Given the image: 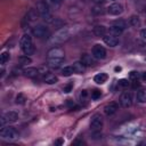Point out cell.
I'll list each match as a JSON object with an SVG mask.
<instances>
[{"instance_id": "1", "label": "cell", "mask_w": 146, "mask_h": 146, "mask_svg": "<svg viewBox=\"0 0 146 146\" xmlns=\"http://www.w3.org/2000/svg\"><path fill=\"white\" fill-rule=\"evenodd\" d=\"M19 48L27 56H30V55H32L34 52V46H33L32 38H31L30 34H24L21 38V40H19Z\"/></svg>"}, {"instance_id": "2", "label": "cell", "mask_w": 146, "mask_h": 146, "mask_svg": "<svg viewBox=\"0 0 146 146\" xmlns=\"http://www.w3.org/2000/svg\"><path fill=\"white\" fill-rule=\"evenodd\" d=\"M36 10L39 13V15L47 22L51 23L52 22V17L50 16V10H49V5L46 0H39L36 3Z\"/></svg>"}, {"instance_id": "3", "label": "cell", "mask_w": 146, "mask_h": 146, "mask_svg": "<svg viewBox=\"0 0 146 146\" xmlns=\"http://www.w3.org/2000/svg\"><path fill=\"white\" fill-rule=\"evenodd\" d=\"M0 136L2 139L6 140H14L18 138V132L13 127H2L0 131Z\"/></svg>"}, {"instance_id": "4", "label": "cell", "mask_w": 146, "mask_h": 146, "mask_svg": "<svg viewBox=\"0 0 146 146\" xmlns=\"http://www.w3.org/2000/svg\"><path fill=\"white\" fill-rule=\"evenodd\" d=\"M32 34L38 39H48L50 35L49 29L44 25H35L32 29Z\"/></svg>"}, {"instance_id": "5", "label": "cell", "mask_w": 146, "mask_h": 146, "mask_svg": "<svg viewBox=\"0 0 146 146\" xmlns=\"http://www.w3.org/2000/svg\"><path fill=\"white\" fill-rule=\"evenodd\" d=\"M103 123H104V120H103V116L99 114V113H96L91 116V120H90V128L95 131H99L102 128H103Z\"/></svg>"}, {"instance_id": "6", "label": "cell", "mask_w": 146, "mask_h": 146, "mask_svg": "<svg viewBox=\"0 0 146 146\" xmlns=\"http://www.w3.org/2000/svg\"><path fill=\"white\" fill-rule=\"evenodd\" d=\"M70 36V31L67 27H63L60 29L55 35H54V41L55 42H63L65 40H67Z\"/></svg>"}, {"instance_id": "7", "label": "cell", "mask_w": 146, "mask_h": 146, "mask_svg": "<svg viewBox=\"0 0 146 146\" xmlns=\"http://www.w3.org/2000/svg\"><path fill=\"white\" fill-rule=\"evenodd\" d=\"M92 56L96 58V59H104L106 57V50L103 46L100 44H95L94 48H92Z\"/></svg>"}, {"instance_id": "8", "label": "cell", "mask_w": 146, "mask_h": 146, "mask_svg": "<svg viewBox=\"0 0 146 146\" xmlns=\"http://www.w3.org/2000/svg\"><path fill=\"white\" fill-rule=\"evenodd\" d=\"M120 104L124 108L130 107L131 104H132V95H131V92H128V91L123 92L121 95V97H120Z\"/></svg>"}, {"instance_id": "9", "label": "cell", "mask_w": 146, "mask_h": 146, "mask_svg": "<svg viewBox=\"0 0 146 146\" xmlns=\"http://www.w3.org/2000/svg\"><path fill=\"white\" fill-rule=\"evenodd\" d=\"M122 11H123V6L117 2H114L107 7V13L113 16H117V15L122 14Z\"/></svg>"}, {"instance_id": "10", "label": "cell", "mask_w": 146, "mask_h": 146, "mask_svg": "<svg viewBox=\"0 0 146 146\" xmlns=\"http://www.w3.org/2000/svg\"><path fill=\"white\" fill-rule=\"evenodd\" d=\"M64 50L59 47H54L48 50L47 57L48 58H64Z\"/></svg>"}, {"instance_id": "11", "label": "cell", "mask_w": 146, "mask_h": 146, "mask_svg": "<svg viewBox=\"0 0 146 146\" xmlns=\"http://www.w3.org/2000/svg\"><path fill=\"white\" fill-rule=\"evenodd\" d=\"M103 41L108 46V47H116L117 46V43H119V40H117V38L116 36H114V35H112V34H105L104 36H103Z\"/></svg>"}, {"instance_id": "12", "label": "cell", "mask_w": 146, "mask_h": 146, "mask_svg": "<svg viewBox=\"0 0 146 146\" xmlns=\"http://www.w3.org/2000/svg\"><path fill=\"white\" fill-rule=\"evenodd\" d=\"M117 110H119V105H117L116 103L112 102V103L107 104V105L104 107V113H105L107 116H111V115H113Z\"/></svg>"}, {"instance_id": "13", "label": "cell", "mask_w": 146, "mask_h": 146, "mask_svg": "<svg viewBox=\"0 0 146 146\" xmlns=\"http://www.w3.org/2000/svg\"><path fill=\"white\" fill-rule=\"evenodd\" d=\"M38 10H34V9H31L27 14H26V16H25V18H24V23H26L27 25L30 24V23H32V22H34L35 19H36V17H38Z\"/></svg>"}, {"instance_id": "14", "label": "cell", "mask_w": 146, "mask_h": 146, "mask_svg": "<svg viewBox=\"0 0 146 146\" xmlns=\"http://www.w3.org/2000/svg\"><path fill=\"white\" fill-rule=\"evenodd\" d=\"M95 57L92 55H88V54H83L81 56V62L88 67V66H94L95 65Z\"/></svg>"}, {"instance_id": "15", "label": "cell", "mask_w": 146, "mask_h": 146, "mask_svg": "<svg viewBox=\"0 0 146 146\" xmlns=\"http://www.w3.org/2000/svg\"><path fill=\"white\" fill-rule=\"evenodd\" d=\"M42 80L46 82V83H48V84H54V83H56L57 82V76L55 75V74H52V73H50L49 71L48 72H46V73H43V76H42Z\"/></svg>"}, {"instance_id": "16", "label": "cell", "mask_w": 146, "mask_h": 146, "mask_svg": "<svg viewBox=\"0 0 146 146\" xmlns=\"http://www.w3.org/2000/svg\"><path fill=\"white\" fill-rule=\"evenodd\" d=\"M23 74L25 76H27V78H35V76H38L40 74V72L35 67H26V68L23 70Z\"/></svg>"}, {"instance_id": "17", "label": "cell", "mask_w": 146, "mask_h": 146, "mask_svg": "<svg viewBox=\"0 0 146 146\" xmlns=\"http://www.w3.org/2000/svg\"><path fill=\"white\" fill-rule=\"evenodd\" d=\"M72 67H73L74 73H78V74H82V73H84V72H86V68H87V66H86L81 60L75 62V63L73 64Z\"/></svg>"}, {"instance_id": "18", "label": "cell", "mask_w": 146, "mask_h": 146, "mask_svg": "<svg viewBox=\"0 0 146 146\" xmlns=\"http://www.w3.org/2000/svg\"><path fill=\"white\" fill-rule=\"evenodd\" d=\"M63 60L64 58H48V66L52 68H58Z\"/></svg>"}, {"instance_id": "19", "label": "cell", "mask_w": 146, "mask_h": 146, "mask_svg": "<svg viewBox=\"0 0 146 146\" xmlns=\"http://www.w3.org/2000/svg\"><path fill=\"white\" fill-rule=\"evenodd\" d=\"M107 79H108V76H107L106 73H98V74H96V75L94 76V81H95L97 84H103V83H105V82L107 81Z\"/></svg>"}, {"instance_id": "20", "label": "cell", "mask_w": 146, "mask_h": 146, "mask_svg": "<svg viewBox=\"0 0 146 146\" xmlns=\"http://www.w3.org/2000/svg\"><path fill=\"white\" fill-rule=\"evenodd\" d=\"M123 31H124V30H123L122 27H120V26H117V25H114V24L108 29L110 34H112V35H114V36H119V35H121Z\"/></svg>"}, {"instance_id": "21", "label": "cell", "mask_w": 146, "mask_h": 146, "mask_svg": "<svg viewBox=\"0 0 146 146\" xmlns=\"http://www.w3.org/2000/svg\"><path fill=\"white\" fill-rule=\"evenodd\" d=\"M3 115H5V117H6V120L8 122H15L18 119V113L15 112V111H9V112L5 113Z\"/></svg>"}, {"instance_id": "22", "label": "cell", "mask_w": 146, "mask_h": 146, "mask_svg": "<svg viewBox=\"0 0 146 146\" xmlns=\"http://www.w3.org/2000/svg\"><path fill=\"white\" fill-rule=\"evenodd\" d=\"M92 32H94V34H95L96 36H104V35L106 34V29H105L103 25H96V26L94 27Z\"/></svg>"}, {"instance_id": "23", "label": "cell", "mask_w": 146, "mask_h": 146, "mask_svg": "<svg viewBox=\"0 0 146 146\" xmlns=\"http://www.w3.org/2000/svg\"><path fill=\"white\" fill-rule=\"evenodd\" d=\"M136 98L139 103H146V89H140L137 92Z\"/></svg>"}, {"instance_id": "24", "label": "cell", "mask_w": 146, "mask_h": 146, "mask_svg": "<svg viewBox=\"0 0 146 146\" xmlns=\"http://www.w3.org/2000/svg\"><path fill=\"white\" fill-rule=\"evenodd\" d=\"M18 63H19L21 65H29V64L32 63V59H31L30 56L24 55V56H19V57H18Z\"/></svg>"}, {"instance_id": "25", "label": "cell", "mask_w": 146, "mask_h": 146, "mask_svg": "<svg viewBox=\"0 0 146 146\" xmlns=\"http://www.w3.org/2000/svg\"><path fill=\"white\" fill-rule=\"evenodd\" d=\"M129 24L132 26V27H138L140 25V19L138 16H131L130 19H129Z\"/></svg>"}, {"instance_id": "26", "label": "cell", "mask_w": 146, "mask_h": 146, "mask_svg": "<svg viewBox=\"0 0 146 146\" xmlns=\"http://www.w3.org/2000/svg\"><path fill=\"white\" fill-rule=\"evenodd\" d=\"M73 72L74 71H73L72 66H65V67L62 68V75H64V76H70Z\"/></svg>"}, {"instance_id": "27", "label": "cell", "mask_w": 146, "mask_h": 146, "mask_svg": "<svg viewBox=\"0 0 146 146\" xmlns=\"http://www.w3.org/2000/svg\"><path fill=\"white\" fill-rule=\"evenodd\" d=\"M9 58H10L9 52L3 51V52L1 54V57H0V63H1V65H5V64H6V63L9 60Z\"/></svg>"}, {"instance_id": "28", "label": "cell", "mask_w": 146, "mask_h": 146, "mask_svg": "<svg viewBox=\"0 0 146 146\" xmlns=\"http://www.w3.org/2000/svg\"><path fill=\"white\" fill-rule=\"evenodd\" d=\"M129 79H130L131 81H138V80L140 79V73L137 72V71H131V72L129 73Z\"/></svg>"}, {"instance_id": "29", "label": "cell", "mask_w": 146, "mask_h": 146, "mask_svg": "<svg viewBox=\"0 0 146 146\" xmlns=\"http://www.w3.org/2000/svg\"><path fill=\"white\" fill-rule=\"evenodd\" d=\"M25 100H26V98H25V96L23 94H18L17 95V97H16V104L24 105L25 104Z\"/></svg>"}, {"instance_id": "30", "label": "cell", "mask_w": 146, "mask_h": 146, "mask_svg": "<svg viewBox=\"0 0 146 146\" xmlns=\"http://www.w3.org/2000/svg\"><path fill=\"white\" fill-rule=\"evenodd\" d=\"M100 95H102V92H100V90H98V89H95V90H92V91H91V94H90V96H91V99H94V100L98 99V98L100 97Z\"/></svg>"}, {"instance_id": "31", "label": "cell", "mask_w": 146, "mask_h": 146, "mask_svg": "<svg viewBox=\"0 0 146 146\" xmlns=\"http://www.w3.org/2000/svg\"><path fill=\"white\" fill-rule=\"evenodd\" d=\"M129 84H130V82L127 79H121V80L117 81V86L121 87V88H127Z\"/></svg>"}, {"instance_id": "32", "label": "cell", "mask_w": 146, "mask_h": 146, "mask_svg": "<svg viewBox=\"0 0 146 146\" xmlns=\"http://www.w3.org/2000/svg\"><path fill=\"white\" fill-rule=\"evenodd\" d=\"M114 25H117V26H120V27H122L123 30L127 27V23L124 22V21H122V19H119V21H115L114 23H113Z\"/></svg>"}, {"instance_id": "33", "label": "cell", "mask_w": 146, "mask_h": 146, "mask_svg": "<svg viewBox=\"0 0 146 146\" xmlns=\"http://www.w3.org/2000/svg\"><path fill=\"white\" fill-rule=\"evenodd\" d=\"M51 24H52V25H55V27H56V29H58V27H60V26L63 25V22H62L59 18H55V19H52Z\"/></svg>"}, {"instance_id": "34", "label": "cell", "mask_w": 146, "mask_h": 146, "mask_svg": "<svg viewBox=\"0 0 146 146\" xmlns=\"http://www.w3.org/2000/svg\"><path fill=\"white\" fill-rule=\"evenodd\" d=\"M72 88H73V83H67L66 86H64L63 91H64L65 94H68V92H71V91H72Z\"/></svg>"}, {"instance_id": "35", "label": "cell", "mask_w": 146, "mask_h": 146, "mask_svg": "<svg viewBox=\"0 0 146 146\" xmlns=\"http://www.w3.org/2000/svg\"><path fill=\"white\" fill-rule=\"evenodd\" d=\"M87 96H88V91L87 90H82L81 94H80V99L81 100H84L87 98Z\"/></svg>"}, {"instance_id": "36", "label": "cell", "mask_w": 146, "mask_h": 146, "mask_svg": "<svg viewBox=\"0 0 146 146\" xmlns=\"http://www.w3.org/2000/svg\"><path fill=\"white\" fill-rule=\"evenodd\" d=\"M140 36H141L144 40H146V29H144V30L140 31Z\"/></svg>"}, {"instance_id": "37", "label": "cell", "mask_w": 146, "mask_h": 146, "mask_svg": "<svg viewBox=\"0 0 146 146\" xmlns=\"http://www.w3.org/2000/svg\"><path fill=\"white\" fill-rule=\"evenodd\" d=\"M140 79H141V80H144V81H146V72L140 73Z\"/></svg>"}, {"instance_id": "38", "label": "cell", "mask_w": 146, "mask_h": 146, "mask_svg": "<svg viewBox=\"0 0 146 146\" xmlns=\"http://www.w3.org/2000/svg\"><path fill=\"white\" fill-rule=\"evenodd\" d=\"M92 1H94L95 3H103L105 0H92Z\"/></svg>"}, {"instance_id": "39", "label": "cell", "mask_w": 146, "mask_h": 146, "mask_svg": "<svg viewBox=\"0 0 146 146\" xmlns=\"http://www.w3.org/2000/svg\"><path fill=\"white\" fill-rule=\"evenodd\" d=\"M50 1H51L52 3H56V5H58V3H60V1H62V0H50Z\"/></svg>"}, {"instance_id": "40", "label": "cell", "mask_w": 146, "mask_h": 146, "mask_svg": "<svg viewBox=\"0 0 146 146\" xmlns=\"http://www.w3.org/2000/svg\"><path fill=\"white\" fill-rule=\"evenodd\" d=\"M55 144L60 145V144H63V140H62V139H58V140H56V141H55Z\"/></svg>"}, {"instance_id": "41", "label": "cell", "mask_w": 146, "mask_h": 146, "mask_svg": "<svg viewBox=\"0 0 146 146\" xmlns=\"http://www.w3.org/2000/svg\"><path fill=\"white\" fill-rule=\"evenodd\" d=\"M115 71H116V72H117V71H121V67H120V66H116V67H115Z\"/></svg>"}, {"instance_id": "42", "label": "cell", "mask_w": 146, "mask_h": 146, "mask_svg": "<svg viewBox=\"0 0 146 146\" xmlns=\"http://www.w3.org/2000/svg\"><path fill=\"white\" fill-rule=\"evenodd\" d=\"M112 1H116V0H112Z\"/></svg>"}, {"instance_id": "43", "label": "cell", "mask_w": 146, "mask_h": 146, "mask_svg": "<svg viewBox=\"0 0 146 146\" xmlns=\"http://www.w3.org/2000/svg\"><path fill=\"white\" fill-rule=\"evenodd\" d=\"M145 14H146V10H145Z\"/></svg>"}]
</instances>
